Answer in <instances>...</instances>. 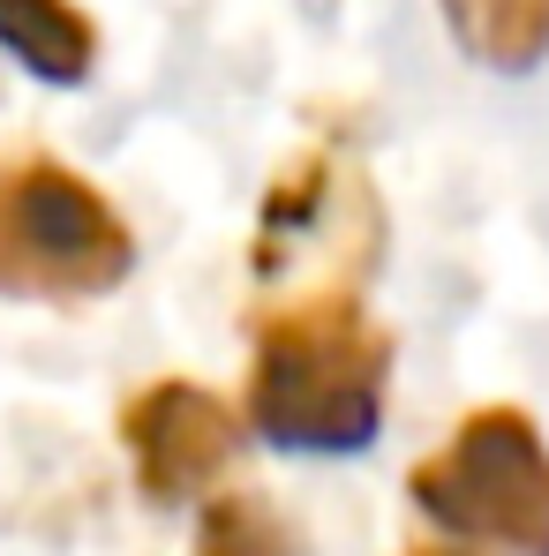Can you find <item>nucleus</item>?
I'll return each instance as SVG.
<instances>
[{"label":"nucleus","instance_id":"f03ea898","mask_svg":"<svg viewBox=\"0 0 549 556\" xmlns=\"http://www.w3.org/2000/svg\"><path fill=\"white\" fill-rule=\"evenodd\" d=\"M136 264L128 218L61 159L0 166V293L8 301H98Z\"/></svg>","mask_w":549,"mask_h":556},{"label":"nucleus","instance_id":"20e7f679","mask_svg":"<svg viewBox=\"0 0 549 556\" xmlns=\"http://www.w3.org/2000/svg\"><path fill=\"white\" fill-rule=\"evenodd\" d=\"M121 437H128V452H136L144 496H159V504L203 496V489L234 466V452H241L234 406H226L219 391H203V383H182V376L136 391L128 414H121Z\"/></svg>","mask_w":549,"mask_h":556},{"label":"nucleus","instance_id":"6e6552de","mask_svg":"<svg viewBox=\"0 0 549 556\" xmlns=\"http://www.w3.org/2000/svg\"><path fill=\"white\" fill-rule=\"evenodd\" d=\"M414 556H452V549H414Z\"/></svg>","mask_w":549,"mask_h":556},{"label":"nucleus","instance_id":"7ed1b4c3","mask_svg":"<svg viewBox=\"0 0 549 556\" xmlns=\"http://www.w3.org/2000/svg\"><path fill=\"white\" fill-rule=\"evenodd\" d=\"M407 489L445 534L512 556H549V444L520 406L466 414L452 444L414 466Z\"/></svg>","mask_w":549,"mask_h":556},{"label":"nucleus","instance_id":"39448f33","mask_svg":"<svg viewBox=\"0 0 549 556\" xmlns=\"http://www.w3.org/2000/svg\"><path fill=\"white\" fill-rule=\"evenodd\" d=\"M0 46L38 84H84L98 68V30L76 0H0Z\"/></svg>","mask_w":549,"mask_h":556},{"label":"nucleus","instance_id":"0eeeda50","mask_svg":"<svg viewBox=\"0 0 549 556\" xmlns=\"http://www.w3.org/2000/svg\"><path fill=\"white\" fill-rule=\"evenodd\" d=\"M196 556H301V542H294V527H286V511H278L272 496L234 489V496H219L203 511Z\"/></svg>","mask_w":549,"mask_h":556},{"label":"nucleus","instance_id":"423d86ee","mask_svg":"<svg viewBox=\"0 0 549 556\" xmlns=\"http://www.w3.org/2000/svg\"><path fill=\"white\" fill-rule=\"evenodd\" d=\"M437 8H445L459 46L504 76L535 68L549 53V0H437Z\"/></svg>","mask_w":549,"mask_h":556},{"label":"nucleus","instance_id":"f257e3e1","mask_svg":"<svg viewBox=\"0 0 549 556\" xmlns=\"http://www.w3.org/2000/svg\"><path fill=\"white\" fill-rule=\"evenodd\" d=\"M391 339L376 331L354 286H309L301 301L264 308L249 429L278 452H362L384 414Z\"/></svg>","mask_w":549,"mask_h":556}]
</instances>
